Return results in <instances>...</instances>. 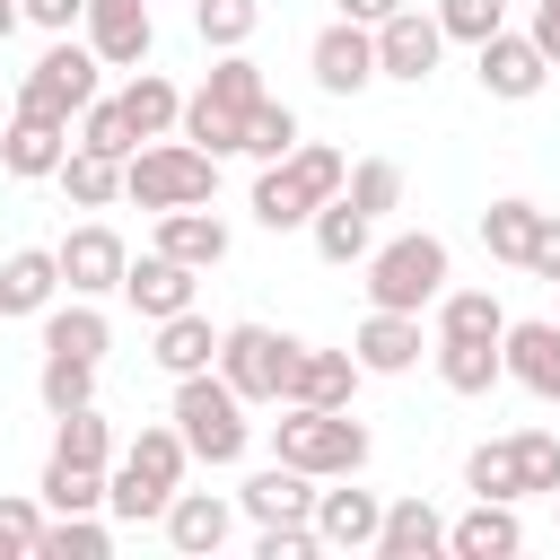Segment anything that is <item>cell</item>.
<instances>
[{"label":"cell","instance_id":"6da1fadb","mask_svg":"<svg viewBox=\"0 0 560 560\" xmlns=\"http://www.w3.org/2000/svg\"><path fill=\"white\" fill-rule=\"evenodd\" d=\"M184 472H192V446L175 438V420H149V429L105 464V508H114L122 525H158L166 499L184 490Z\"/></svg>","mask_w":560,"mask_h":560},{"label":"cell","instance_id":"7a4b0ae2","mask_svg":"<svg viewBox=\"0 0 560 560\" xmlns=\"http://www.w3.org/2000/svg\"><path fill=\"white\" fill-rule=\"evenodd\" d=\"M271 455H280V464H298V472H315V481H341V472H368L376 438H368V420H359V411L280 402V420H271Z\"/></svg>","mask_w":560,"mask_h":560},{"label":"cell","instance_id":"3957f363","mask_svg":"<svg viewBox=\"0 0 560 560\" xmlns=\"http://www.w3.org/2000/svg\"><path fill=\"white\" fill-rule=\"evenodd\" d=\"M341 175H350V158H341V149L298 140L289 158H271V166L254 175V201H245V210H254L271 236H289V228H306V219H315V210L341 192Z\"/></svg>","mask_w":560,"mask_h":560},{"label":"cell","instance_id":"277c9868","mask_svg":"<svg viewBox=\"0 0 560 560\" xmlns=\"http://www.w3.org/2000/svg\"><path fill=\"white\" fill-rule=\"evenodd\" d=\"M175 438L192 446V464H245V446H254V420H245V394L219 376V368H192V376H175Z\"/></svg>","mask_w":560,"mask_h":560},{"label":"cell","instance_id":"5b68a950","mask_svg":"<svg viewBox=\"0 0 560 560\" xmlns=\"http://www.w3.org/2000/svg\"><path fill=\"white\" fill-rule=\"evenodd\" d=\"M446 280H455V262H446V236L411 228V236H385V245H368V280H359V289H368V306L429 315Z\"/></svg>","mask_w":560,"mask_h":560},{"label":"cell","instance_id":"8992f818","mask_svg":"<svg viewBox=\"0 0 560 560\" xmlns=\"http://www.w3.org/2000/svg\"><path fill=\"white\" fill-rule=\"evenodd\" d=\"M210 192H219V158L192 149L184 131L140 140L122 158V201H140V210H184V201H210Z\"/></svg>","mask_w":560,"mask_h":560},{"label":"cell","instance_id":"52a82bcc","mask_svg":"<svg viewBox=\"0 0 560 560\" xmlns=\"http://www.w3.org/2000/svg\"><path fill=\"white\" fill-rule=\"evenodd\" d=\"M88 96H105V61H96L88 44H70V35H52V44L35 52V70L18 79V114L79 122V105H88Z\"/></svg>","mask_w":560,"mask_h":560},{"label":"cell","instance_id":"ba28073f","mask_svg":"<svg viewBox=\"0 0 560 560\" xmlns=\"http://www.w3.org/2000/svg\"><path fill=\"white\" fill-rule=\"evenodd\" d=\"M289 368H298V341L271 332V324H219V376L245 394V411L280 402L289 394Z\"/></svg>","mask_w":560,"mask_h":560},{"label":"cell","instance_id":"9c48e42d","mask_svg":"<svg viewBox=\"0 0 560 560\" xmlns=\"http://www.w3.org/2000/svg\"><path fill=\"white\" fill-rule=\"evenodd\" d=\"M306 70H315L324 96H368V88H376V26L332 18V26L306 44Z\"/></svg>","mask_w":560,"mask_h":560},{"label":"cell","instance_id":"30bf717a","mask_svg":"<svg viewBox=\"0 0 560 560\" xmlns=\"http://www.w3.org/2000/svg\"><path fill=\"white\" fill-rule=\"evenodd\" d=\"M472 79H481V96H499V105H525V96H542L551 61H542V44H534V35L499 26V35H481V44H472Z\"/></svg>","mask_w":560,"mask_h":560},{"label":"cell","instance_id":"8fae6325","mask_svg":"<svg viewBox=\"0 0 560 560\" xmlns=\"http://www.w3.org/2000/svg\"><path fill=\"white\" fill-rule=\"evenodd\" d=\"M438 52H446V26H438V9H394L385 26H376V79H402V88H420L429 70H438Z\"/></svg>","mask_w":560,"mask_h":560},{"label":"cell","instance_id":"7c38bea8","mask_svg":"<svg viewBox=\"0 0 560 560\" xmlns=\"http://www.w3.org/2000/svg\"><path fill=\"white\" fill-rule=\"evenodd\" d=\"M52 262H61V289H70V298H114V289H122L131 245H122L105 219H88V228H70V236L52 245Z\"/></svg>","mask_w":560,"mask_h":560},{"label":"cell","instance_id":"4fadbf2b","mask_svg":"<svg viewBox=\"0 0 560 560\" xmlns=\"http://www.w3.org/2000/svg\"><path fill=\"white\" fill-rule=\"evenodd\" d=\"M499 376L525 385L534 402H560V315H525L499 332Z\"/></svg>","mask_w":560,"mask_h":560},{"label":"cell","instance_id":"5bb4252c","mask_svg":"<svg viewBox=\"0 0 560 560\" xmlns=\"http://www.w3.org/2000/svg\"><path fill=\"white\" fill-rule=\"evenodd\" d=\"M79 26H88V52H96L105 70H140V61H149V44H158L149 0H88V9H79Z\"/></svg>","mask_w":560,"mask_h":560},{"label":"cell","instance_id":"9a60e30c","mask_svg":"<svg viewBox=\"0 0 560 560\" xmlns=\"http://www.w3.org/2000/svg\"><path fill=\"white\" fill-rule=\"evenodd\" d=\"M420 350H429L420 315H394V306H368V315H359V332H350L359 376H411V368H420Z\"/></svg>","mask_w":560,"mask_h":560},{"label":"cell","instance_id":"2e32d148","mask_svg":"<svg viewBox=\"0 0 560 560\" xmlns=\"http://www.w3.org/2000/svg\"><path fill=\"white\" fill-rule=\"evenodd\" d=\"M376 516H385V499H376V490H359V472H341V490H324V481H315L306 525L324 534V551H376Z\"/></svg>","mask_w":560,"mask_h":560},{"label":"cell","instance_id":"e0dca14e","mask_svg":"<svg viewBox=\"0 0 560 560\" xmlns=\"http://www.w3.org/2000/svg\"><path fill=\"white\" fill-rule=\"evenodd\" d=\"M61 158H70V122H52V114H18V105H9V122H0V166H9L18 184H52Z\"/></svg>","mask_w":560,"mask_h":560},{"label":"cell","instance_id":"ac0fdd59","mask_svg":"<svg viewBox=\"0 0 560 560\" xmlns=\"http://www.w3.org/2000/svg\"><path fill=\"white\" fill-rule=\"evenodd\" d=\"M158 525H166V542H175L184 560H219L228 534H236V499H219V490H175Z\"/></svg>","mask_w":560,"mask_h":560},{"label":"cell","instance_id":"d6986e66","mask_svg":"<svg viewBox=\"0 0 560 560\" xmlns=\"http://www.w3.org/2000/svg\"><path fill=\"white\" fill-rule=\"evenodd\" d=\"M149 245H158V254H175L184 271H219L236 236H228V219H219L210 201H184V210H158V236H149Z\"/></svg>","mask_w":560,"mask_h":560},{"label":"cell","instance_id":"ffe728a7","mask_svg":"<svg viewBox=\"0 0 560 560\" xmlns=\"http://www.w3.org/2000/svg\"><path fill=\"white\" fill-rule=\"evenodd\" d=\"M192 289H201V271H184V262L158 254V245L122 262V298H131V315H149V324H158V315H184Z\"/></svg>","mask_w":560,"mask_h":560},{"label":"cell","instance_id":"44dd1931","mask_svg":"<svg viewBox=\"0 0 560 560\" xmlns=\"http://www.w3.org/2000/svg\"><path fill=\"white\" fill-rule=\"evenodd\" d=\"M315 508V472H298V464H262V472H245V490H236V516H254V525H280V516H306Z\"/></svg>","mask_w":560,"mask_h":560},{"label":"cell","instance_id":"7402d4cb","mask_svg":"<svg viewBox=\"0 0 560 560\" xmlns=\"http://www.w3.org/2000/svg\"><path fill=\"white\" fill-rule=\"evenodd\" d=\"M438 551H446V516H438L420 490L376 516V560H438Z\"/></svg>","mask_w":560,"mask_h":560},{"label":"cell","instance_id":"603a6c76","mask_svg":"<svg viewBox=\"0 0 560 560\" xmlns=\"http://www.w3.org/2000/svg\"><path fill=\"white\" fill-rule=\"evenodd\" d=\"M446 551H455V560H508V551H525L516 499H472V516L446 525Z\"/></svg>","mask_w":560,"mask_h":560},{"label":"cell","instance_id":"cb8c5ba5","mask_svg":"<svg viewBox=\"0 0 560 560\" xmlns=\"http://www.w3.org/2000/svg\"><path fill=\"white\" fill-rule=\"evenodd\" d=\"M52 298H61V262H52V245H18V254L0 262V324L44 315Z\"/></svg>","mask_w":560,"mask_h":560},{"label":"cell","instance_id":"d4e9b609","mask_svg":"<svg viewBox=\"0 0 560 560\" xmlns=\"http://www.w3.org/2000/svg\"><path fill=\"white\" fill-rule=\"evenodd\" d=\"M350 394H359V359H350V350H306V341H298V368H289V394H280V402L350 411Z\"/></svg>","mask_w":560,"mask_h":560},{"label":"cell","instance_id":"484cf974","mask_svg":"<svg viewBox=\"0 0 560 560\" xmlns=\"http://www.w3.org/2000/svg\"><path fill=\"white\" fill-rule=\"evenodd\" d=\"M262 96H271V88H262V61H254L245 44H236V52H219V61H210V79L192 88V105H210V114H228V122H245Z\"/></svg>","mask_w":560,"mask_h":560},{"label":"cell","instance_id":"4316f807","mask_svg":"<svg viewBox=\"0 0 560 560\" xmlns=\"http://www.w3.org/2000/svg\"><path fill=\"white\" fill-rule=\"evenodd\" d=\"M149 359H158L166 376H192V368H219V324H210L201 306H184V315H158V341H149Z\"/></svg>","mask_w":560,"mask_h":560},{"label":"cell","instance_id":"83f0119b","mask_svg":"<svg viewBox=\"0 0 560 560\" xmlns=\"http://www.w3.org/2000/svg\"><path fill=\"white\" fill-rule=\"evenodd\" d=\"M499 464H508V499H551V490H560V438H551V429L499 438Z\"/></svg>","mask_w":560,"mask_h":560},{"label":"cell","instance_id":"f1b7e54d","mask_svg":"<svg viewBox=\"0 0 560 560\" xmlns=\"http://www.w3.org/2000/svg\"><path fill=\"white\" fill-rule=\"evenodd\" d=\"M35 324H44V350H70V359H96V368H105V350H114V324H105V306H96V298L44 306Z\"/></svg>","mask_w":560,"mask_h":560},{"label":"cell","instance_id":"f546056e","mask_svg":"<svg viewBox=\"0 0 560 560\" xmlns=\"http://www.w3.org/2000/svg\"><path fill=\"white\" fill-rule=\"evenodd\" d=\"M122 114H131V131H140V140H166V131L184 122V88H175L166 70H149V61H140V70L122 79Z\"/></svg>","mask_w":560,"mask_h":560},{"label":"cell","instance_id":"4dcf8cb0","mask_svg":"<svg viewBox=\"0 0 560 560\" xmlns=\"http://www.w3.org/2000/svg\"><path fill=\"white\" fill-rule=\"evenodd\" d=\"M429 359H438V385H446V394H490V385H508V376H499V341H455V332H438Z\"/></svg>","mask_w":560,"mask_h":560},{"label":"cell","instance_id":"1f68e13d","mask_svg":"<svg viewBox=\"0 0 560 560\" xmlns=\"http://www.w3.org/2000/svg\"><path fill=\"white\" fill-rule=\"evenodd\" d=\"M44 516H88L105 508V464H70V455H44V481H35Z\"/></svg>","mask_w":560,"mask_h":560},{"label":"cell","instance_id":"d6a6232c","mask_svg":"<svg viewBox=\"0 0 560 560\" xmlns=\"http://www.w3.org/2000/svg\"><path fill=\"white\" fill-rule=\"evenodd\" d=\"M306 236H315V254H324V262H368V245H376V219H368V210H350V201L332 192V201L306 219Z\"/></svg>","mask_w":560,"mask_h":560},{"label":"cell","instance_id":"836d02e7","mask_svg":"<svg viewBox=\"0 0 560 560\" xmlns=\"http://www.w3.org/2000/svg\"><path fill=\"white\" fill-rule=\"evenodd\" d=\"M429 315H438V332H455V341H499V332H508V306H499L490 289H438ZM438 332H429V341H438Z\"/></svg>","mask_w":560,"mask_h":560},{"label":"cell","instance_id":"e575fe53","mask_svg":"<svg viewBox=\"0 0 560 560\" xmlns=\"http://www.w3.org/2000/svg\"><path fill=\"white\" fill-rule=\"evenodd\" d=\"M52 184L70 192V210H105V201H122V158H96V149L70 140V158H61Z\"/></svg>","mask_w":560,"mask_h":560},{"label":"cell","instance_id":"d590c367","mask_svg":"<svg viewBox=\"0 0 560 560\" xmlns=\"http://www.w3.org/2000/svg\"><path fill=\"white\" fill-rule=\"evenodd\" d=\"M534 219H542V210H534L525 192H499V201L481 210V245H490V262H516V271H525V245H534Z\"/></svg>","mask_w":560,"mask_h":560},{"label":"cell","instance_id":"8d00e7d4","mask_svg":"<svg viewBox=\"0 0 560 560\" xmlns=\"http://www.w3.org/2000/svg\"><path fill=\"white\" fill-rule=\"evenodd\" d=\"M35 402H44V411H79V402H96V359L44 350V368H35Z\"/></svg>","mask_w":560,"mask_h":560},{"label":"cell","instance_id":"74e56055","mask_svg":"<svg viewBox=\"0 0 560 560\" xmlns=\"http://www.w3.org/2000/svg\"><path fill=\"white\" fill-rule=\"evenodd\" d=\"M114 551V525H96V508L88 516H44V534H35V560H105Z\"/></svg>","mask_w":560,"mask_h":560},{"label":"cell","instance_id":"f35d334b","mask_svg":"<svg viewBox=\"0 0 560 560\" xmlns=\"http://www.w3.org/2000/svg\"><path fill=\"white\" fill-rule=\"evenodd\" d=\"M306 131H298V105H280V96H262L254 114H245V149L236 158H254V166H271V158H289Z\"/></svg>","mask_w":560,"mask_h":560},{"label":"cell","instance_id":"ab89813d","mask_svg":"<svg viewBox=\"0 0 560 560\" xmlns=\"http://www.w3.org/2000/svg\"><path fill=\"white\" fill-rule=\"evenodd\" d=\"M52 455H70V464H114V429H105V411H96V402L52 411Z\"/></svg>","mask_w":560,"mask_h":560},{"label":"cell","instance_id":"60d3db41","mask_svg":"<svg viewBox=\"0 0 560 560\" xmlns=\"http://www.w3.org/2000/svg\"><path fill=\"white\" fill-rule=\"evenodd\" d=\"M254 26H262V0H192V35H201L210 52L254 44Z\"/></svg>","mask_w":560,"mask_h":560},{"label":"cell","instance_id":"b9f144b4","mask_svg":"<svg viewBox=\"0 0 560 560\" xmlns=\"http://www.w3.org/2000/svg\"><path fill=\"white\" fill-rule=\"evenodd\" d=\"M79 149H96V158H131V149H140L122 96H88V105H79Z\"/></svg>","mask_w":560,"mask_h":560},{"label":"cell","instance_id":"7bdbcfd3","mask_svg":"<svg viewBox=\"0 0 560 560\" xmlns=\"http://www.w3.org/2000/svg\"><path fill=\"white\" fill-rule=\"evenodd\" d=\"M341 201H350V210H368V219L402 210V166H394V158H359V166L341 175Z\"/></svg>","mask_w":560,"mask_h":560},{"label":"cell","instance_id":"ee69618b","mask_svg":"<svg viewBox=\"0 0 560 560\" xmlns=\"http://www.w3.org/2000/svg\"><path fill=\"white\" fill-rule=\"evenodd\" d=\"M35 534H44V499L0 490V560H35Z\"/></svg>","mask_w":560,"mask_h":560},{"label":"cell","instance_id":"f6af8a7d","mask_svg":"<svg viewBox=\"0 0 560 560\" xmlns=\"http://www.w3.org/2000/svg\"><path fill=\"white\" fill-rule=\"evenodd\" d=\"M438 26H446V44H481L508 26V0H438Z\"/></svg>","mask_w":560,"mask_h":560},{"label":"cell","instance_id":"bcb514c9","mask_svg":"<svg viewBox=\"0 0 560 560\" xmlns=\"http://www.w3.org/2000/svg\"><path fill=\"white\" fill-rule=\"evenodd\" d=\"M324 551V534L306 525V516H280V525H254V560H315Z\"/></svg>","mask_w":560,"mask_h":560},{"label":"cell","instance_id":"7dc6e473","mask_svg":"<svg viewBox=\"0 0 560 560\" xmlns=\"http://www.w3.org/2000/svg\"><path fill=\"white\" fill-rule=\"evenodd\" d=\"M525 271L560 289V210H542V219H534V245H525Z\"/></svg>","mask_w":560,"mask_h":560},{"label":"cell","instance_id":"c3c4849f","mask_svg":"<svg viewBox=\"0 0 560 560\" xmlns=\"http://www.w3.org/2000/svg\"><path fill=\"white\" fill-rule=\"evenodd\" d=\"M79 9H88V0H18V18H26V26H44V35H70V26H79Z\"/></svg>","mask_w":560,"mask_h":560},{"label":"cell","instance_id":"681fc988","mask_svg":"<svg viewBox=\"0 0 560 560\" xmlns=\"http://www.w3.org/2000/svg\"><path fill=\"white\" fill-rule=\"evenodd\" d=\"M525 35L542 44V61H560V0H534V26Z\"/></svg>","mask_w":560,"mask_h":560},{"label":"cell","instance_id":"f907efd6","mask_svg":"<svg viewBox=\"0 0 560 560\" xmlns=\"http://www.w3.org/2000/svg\"><path fill=\"white\" fill-rule=\"evenodd\" d=\"M402 0H332V18H359V26H385Z\"/></svg>","mask_w":560,"mask_h":560},{"label":"cell","instance_id":"816d5d0a","mask_svg":"<svg viewBox=\"0 0 560 560\" xmlns=\"http://www.w3.org/2000/svg\"><path fill=\"white\" fill-rule=\"evenodd\" d=\"M9 35H18V0H0V44H9Z\"/></svg>","mask_w":560,"mask_h":560},{"label":"cell","instance_id":"f5cc1de1","mask_svg":"<svg viewBox=\"0 0 560 560\" xmlns=\"http://www.w3.org/2000/svg\"><path fill=\"white\" fill-rule=\"evenodd\" d=\"M551 516H560V490H551Z\"/></svg>","mask_w":560,"mask_h":560},{"label":"cell","instance_id":"db71d44e","mask_svg":"<svg viewBox=\"0 0 560 560\" xmlns=\"http://www.w3.org/2000/svg\"><path fill=\"white\" fill-rule=\"evenodd\" d=\"M0 122H9V114H0Z\"/></svg>","mask_w":560,"mask_h":560}]
</instances>
